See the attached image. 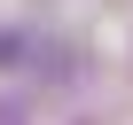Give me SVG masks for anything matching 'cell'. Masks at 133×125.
Instances as JSON below:
<instances>
[{"instance_id": "6da1fadb", "label": "cell", "mask_w": 133, "mask_h": 125, "mask_svg": "<svg viewBox=\"0 0 133 125\" xmlns=\"http://www.w3.org/2000/svg\"><path fill=\"white\" fill-rule=\"evenodd\" d=\"M31 47H39V39H24V31H0V71H24V63H31Z\"/></svg>"}]
</instances>
